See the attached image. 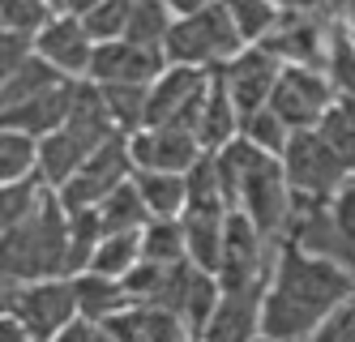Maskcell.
Masks as SVG:
<instances>
[{
	"instance_id": "6da1fadb",
	"label": "cell",
	"mask_w": 355,
	"mask_h": 342,
	"mask_svg": "<svg viewBox=\"0 0 355 342\" xmlns=\"http://www.w3.org/2000/svg\"><path fill=\"white\" fill-rule=\"evenodd\" d=\"M351 296H355L351 270L309 257L304 248L283 240L261 308V334L274 342H309L338 308L351 304Z\"/></svg>"
},
{
	"instance_id": "7a4b0ae2",
	"label": "cell",
	"mask_w": 355,
	"mask_h": 342,
	"mask_svg": "<svg viewBox=\"0 0 355 342\" xmlns=\"http://www.w3.org/2000/svg\"><path fill=\"white\" fill-rule=\"evenodd\" d=\"M218 159V176H223V193L227 205L266 235V244H274L278 235H291V214H295V193L287 184L283 159L248 146L244 137L236 146H227Z\"/></svg>"
},
{
	"instance_id": "3957f363",
	"label": "cell",
	"mask_w": 355,
	"mask_h": 342,
	"mask_svg": "<svg viewBox=\"0 0 355 342\" xmlns=\"http://www.w3.org/2000/svg\"><path fill=\"white\" fill-rule=\"evenodd\" d=\"M5 278L9 282H47L69 278V214L56 193L26 223L5 227Z\"/></svg>"
},
{
	"instance_id": "277c9868",
	"label": "cell",
	"mask_w": 355,
	"mask_h": 342,
	"mask_svg": "<svg viewBox=\"0 0 355 342\" xmlns=\"http://www.w3.org/2000/svg\"><path fill=\"white\" fill-rule=\"evenodd\" d=\"M244 51V39L223 5H193L175 13V26L163 43V56L175 69H223Z\"/></svg>"
},
{
	"instance_id": "5b68a950",
	"label": "cell",
	"mask_w": 355,
	"mask_h": 342,
	"mask_svg": "<svg viewBox=\"0 0 355 342\" xmlns=\"http://www.w3.org/2000/svg\"><path fill=\"white\" fill-rule=\"evenodd\" d=\"M5 317L21 325L35 342H56L78 321V291L73 278L47 282H5Z\"/></svg>"
},
{
	"instance_id": "8992f818",
	"label": "cell",
	"mask_w": 355,
	"mask_h": 342,
	"mask_svg": "<svg viewBox=\"0 0 355 342\" xmlns=\"http://www.w3.org/2000/svg\"><path fill=\"white\" fill-rule=\"evenodd\" d=\"M283 171H287L291 193L300 201H313V205H329L351 176L343 154L321 133H291V146L283 154Z\"/></svg>"
},
{
	"instance_id": "52a82bcc",
	"label": "cell",
	"mask_w": 355,
	"mask_h": 342,
	"mask_svg": "<svg viewBox=\"0 0 355 342\" xmlns=\"http://www.w3.org/2000/svg\"><path fill=\"white\" fill-rule=\"evenodd\" d=\"M334 86L321 69H295V65H283V77L274 86V99H270V112L283 120L291 133H317L325 124V116L334 112Z\"/></svg>"
},
{
	"instance_id": "ba28073f",
	"label": "cell",
	"mask_w": 355,
	"mask_h": 342,
	"mask_svg": "<svg viewBox=\"0 0 355 342\" xmlns=\"http://www.w3.org/2000/svg\"><path fill=\"white\" fill-rule=\"evenodd\" d=\"M206 99H210V69H175L171 65L150 86L146 128H184V133H197Z\"/></svg>"
},
{
	"instance_id": "9c48e42d",
	"label": "cell",
	"mask_w": 355,
	"mask_h": 342,
	"mask_svg": "<svg viewBox=\"0 0 355 342\" xmlns=\"http://www.w3.org/2000/svg\"><path fill=\"white\" fill-rule=\"evenodd\" d=\"M133 176H137V167H133V154H129V137L120 133V137H112L103 150H98L56 197L64 205V214H82V210H98L116 189H124Z\"/></svg>"
},
{
	"instance_id": "30bf717a",
	"label": "cell",
	"mask_w": 355,
	"mask_h": 342,
	"mask_svg": "<svg viewBox=\"0 0 355 342\" xmlns=\"http://www.w3.org/2000/svg\"><path fill=\"white\" fill-rule=\"evenodd\" d=\"M338 17H325L313 9H283L274 35L261 43L278 65H295V69H325V51H329V31Z\"/></svg>"
},
{
	"instance_id": "8fae6325",
	"label": "cell",
	"mask_w": 355,
	"mask_h": 342,
	"mask_svg": "<svg viewBox=\"0 0 355 342\" xmlns=\"http://www.w3.org/2000/svg\"><path fill=\"white\" fill-rule=\"evenodd\" d=\"M278 77H283V65H278L266 47H244L232 65H223V86L232 94L236 112H240V124L270 108Z\"/></svg>"
},
{
	"instance_id": "7c38bea8",
	"label": "cell",
	"mask_w": 355,
	"mask_h": 342,
	"mask_svg": "<svg viewBox=\"0 0 355 342\" xmlns=\"http://www.w3.org/2000/svg\"><path fill=\"white\" fill-rule=\"evenodd\" d=\"M129 154L137 171H155V176H189L206 159L197 133H184V128H141L129 137Z\"/></svg>"
},
{
	"instance_id": "4fadbf2b",
	"label": "cell",
	"mask_w": 355,
	"mask_h": 342,
	"mask_svg": "<svg viewBox=\"0 0 355 342\" xmlns=\"http://www.w3.org/2000/svg\"><path fill=\"white\" fill-rule=\"evenodd\" d=\"M167 56L163 51L137 47L129 39L116 43H98L94 47V65H90V82L94 86H155L167 73Z\"/></svg>"
},
{
	"instance_id": "5bb4252c",
	"label": "cell",
	"mask_w": 355,
	"mask_h": 342,
	"mask_svg": "<svg viewBox=\"0 0 355 342\" xmlns=\"http://www.w3.org/2000/svg\"><path fill=\"white\" fill-rule=\"evenodd\" d=\"M270 278L248 282V287H227L223 300H218L214 321H210V330H206L201 342H257L261 338V308H266Z\"/></svg>"
},
{
	"instance_id": "9a60e30c",
	"label": "cell",
	"mask_w": 355,
	"mask_h": 342,
	"mask_svg": "<svg viewBox=\"0 0 355 342\" xmlns=\"http://www.w3.org/2000/svg\"><path fill=\"white\" fill-rule=\"evenodd\" d=\"M35 51L52 65L56 73H64L69 82H82L90 77V65H94V39L86 35L82 17H69V13H56V22L35 39Z\"/></svg>"
},
{
	"instance_id": "2e32d148",
	"label": "cell",
	"mask_w": 355,
	"mask_h": 342,
	"mask_svg": "<svg viewBox=\"0 0 355 342\" xmlns=\"http://www.w3.org/2000/svg\"><path fill=\"white\" fill-rule=\"evenodd\" d=\"M78 86H82V82H60V86H52L47 94L21 103V108H13V112H5V128H13V133H26V137H35V142L60 133V128L73 120Z\"/></svg>"
},
{
	"instance_id": "e0dca14e",
	"label": "cell",
	"mask_w": 355,
	"mask_h": 342,
	"mask_svg": "<svg viewBox=\"0 0 355 342\" xmlns=\"http://www.w3.org/2000/svg\"><path fill=\"white\" fill-rule=\"evenodd\" d=\"M137 193L150 210L155 223H180L189 210V180L184 176H155V171H137L133 176Z\"/></svg>"
},
{
	"instance_id": "ac0fdd59",
	"label": "cell",
	"mask_w": 355,
	"mask_h": 342,
	"mask_svg": "<svg viewBox=\"0 0 355 342\" xmlns=\"http://www.w3.org/2000/svg\"><path fill=\"white\" fill-rule=\"evenodd\" d=\"M73 291H78V317L86 321H112L120 317L124 308H133L129 291H124V282H112V278H98V274H82L73 278Z\"/></svg>"
},
{
	"instance_id": "d6986e66",
	"label": "cell",
	"mask_w": 355,
	"mask_h": 342,
	"mask_svg": "<svg viewBox=\"0 0 355 342\" xmlns=\"http://www.w3.org/2000/svg\"><path fill=\"white\" fill-rule=\"evenodd\" d=\"M98 219H103V235H141L150 223H155L133 180L124 184V189H116L103 205H98Z\"/></svg>"
},
{
	"instance_id": "ffe728a7",
	"label": "cell",
	"mask_w": 355,
	"mask_h": 342,
	"mask_svg": "<svg viewBox=\"0 0 355 342\" xmlns=\"http://www.w3.org/2000/svg\"><path fill=\"white\" fill-rule=\"evenodd\" d=\"M329 86H334L338 99H355V35L347 17L334 22V31H329V51H325V69Z\"/></svg>"
},
{
	"instance_id": "44dd1931",
	"label": "cell",
	"mask_w": 355,
	"mask_h": 342,
	"mask_svg": "<svg viewBox=\"0 0 355 342\" xmlns=\"http://www.w3.org/2000/svg\"><path fill=\"white\" fill-rule=\"evenodd\" d=\"M60 82H69V77H64V73H56L43 56L26 60L17 73H9V77H5V112L21 108V103H31V99H39V94H47V90L60 86Z\"/></svg>"
},
{
	"instance_id": "7402d4cb",
	"label": "cell",
	"mask_w": 355,
	"mask_h": 342,
	"mask_svg": "<svg viewBox=\"0 0 355 342\" xmlns=\"http://www.w3.org/2000/svg\"><path fill=\"white\" fill-rule=\"evenodd\" d=\"M137 266H141V235H107V240L98 244V253H94V261H90L86 274L124 282Z\"/></svg>"
},
{
	"instance_id": "603a6c76",
	"label": "cell",
	"mask_w": 355,
	"mask_h": 342,
	"mask_svg": "<svg viewBox=\"0 0 355 342\" xmlns=\"http://www.w3.org/2000/svg\"><path fill=\"white\" fill-rule=\"evenodd\" d=\"M107 103V116L124 137L146 128V108H150V86H98Z\"/></svg>"
},
{
	"instance_id": "cb8c5ba5",
	"label": "cell",
	"mask_w": 355,
	"mask_h": 342,
	"mask_svg": "<svg viewBox=\"0 0 355 342\" xmlns=\"http://www.w3.org/2000/svg\"><path fill=\"white\" fill-rule=\"evenodd\" d=\"M141 261H150V266H180V261H189L184 227L180 223H150L141 231Z\"/></svg>"
},
{
	"instance_id": "d4e9b609",
	"label": "cell",
	"mask_w": 355,
	"mask_h": 342,
	"mask_svg": "<svg viewBox=\"0 0 355 342\" xmlns=\"http://www.w3.org/2000/svg\"><path fill=\"white\" fill-rule=\"evenodd\" d=\"M35 171H39V142L5 128V137H0V176H5V184L35 180Z\"/></svg>"
},
{
	"instance_id": "484cf974",
	"label": "cell",
	"mask_w": 355,
	"mask_h": 342,
	"mask_svg": "<svg viewBox=\"0 0 355 342\" xmlns=\"http://www.w3.org/2000/svg\"><path fill=\"white\" fill-rule=\"evenodd\" d=\"M240 137H244L248 146H257V150L274 154V159H283L287 146H291V128H287L283 120H278V116L266 108V112H257L252 120H244V124H240Z\"/></svg>"
},
{
	"instance_id": "4316f807",
	"label": "cell",
	"mask_w": 355,
	"mask_h": 342,
	"mask_svg": "<svg viewBox=\"0 0 355 342\" xmlns=\"http://www.w3.org/2000/svg\"><path fill=\"white\" fill-rule=\"evenodd\" d=\"M278 17H283V9H274V5H232V22H236L244 47H261L274 35Z\"/></svg>"
},
{
	"instance_id": "83f0119b",
	"label": "cell",
	"mask_w": 355,
	"mask_h": 342,
	"mask_svg": "<svg viewBox=\"0 0 355 342\" xmlns=\"http://www.w3.org/2000/svg\"><path fill=\"white\" fill-rule=\"evenodd\" d=\"M129 13H133V5H90L82 13V26L94 39V47L98 43H116V39H124V31H129Z\"/></svg>"
},
{
	"instance_id": "f1b7e54d",
	"label": "cell",
	"mask_w": 355,
	"mask_h": 342,
	"mask_svg": "<svg viewBox=\"0 0 355 342\" xmlns=\"http://www.w3.org/2000/svg\"><path fill=\"white\" fill-rule=\"evenodd\" d=\"M0 22H5V35H26V39H39L47 26L56 22V9H47V5H31V0H13V5L0 9Z\"/></svg>"
},
{
	"instance_id": "f546056e",
	"label": "cell",
	"mask_w": 355,
	"mask_h": 342,
	"mask_svg": "<svg viewBox=\"0 0 355 342\" xmlns=\"http://www.w3.org/2000/svg\"><path fill=\"white\" fill-rule=\"evenodd\" d=\"M39 51H35V39H26V35H5L0 39V69H5V77L9 73H17L26 60H35Z\"/></svg>"
},
{
	"instance_id": "4dcf8cb0",
	"label": "cell",
	"mask_w": 355,
	"mask_h": 342,
	"mask_svg": "<svg viewBox=\"0 0 355 342\" xmlns=\"http://www.w3.org/2000/svg\"><path fill=\"white\" fill-rule=\"evenodd\" d=\"M329 214H334V223L343 227V235L355 244V171L347 176V184L338 189V197L329 201Z\"/></svg>"
},
{
	"instance_id": "1f68e13d",
	"label": "cell",
	"mask_w": 355,
	"mask_h": 342,
	"mask_svg": "<svg viewBox=\"0 0 355 342\" xmlns=\"http://www.w3.org/2000/svg\"><path fill=\"white\" fill-rule=\"evenodd\" d=\"M309 342H355V312H351V304L347 308H338L334 317H329Z\"/></svg>"
},
{
	"instance_id": "d6a6232c",
	"label": "cell",
	"mask_w": 355,
	"mask_h": 342,
	"mask_svg": "<svg viewBox=\"0 0 355 342\" xmlns=\"http://www.w3.org/2000/svg\"><path fill=\"white\" fill-rule=\"evenodd\" d=\"M56 342H116L112 334H107V325H98V321H86V317H78Z\"/></svg>"
},
{
	"instance_id": "836d02e7",
	"label": "cell",
	"mask_w": 355,
	"mask_h": 342,
	"mask_svg": "<svg viewBox=\"0 0 355 342\" xmlns=\"http://www.w3.org/2000/svg\"><path fill=\"white\" fill-rule=\"evenodd\" d=\"M0 342H35V338L21 330V325H13V321L5 317V325H0Z\"/></svg>"
},
{
	"instance_id": "e575fe53",
	"label": "cell",
	"mask_w": 355,
	"mask_h": 342,
	"mask_svg": "<svg viewBox=\"0 0 355 342\" xmlns=\"http://www.w3.org/2000/svg\"><path fill=\"white\" fill-rule=\"evenodd\" d=\"M257 342H274V338H266V334H261V338H257Z\"/></svg>"
},
{
	"instance_id": "d590c367",
	"label": "cell",
	"mask_w": 355,
	"mask_h": 342,
	"mask_svg": "<svg viewBox=\"0 0 355 342\" xmlns=\"http://www.w3.org/2000/svg\"><path fill=\"white\" fill-rule=\"evenodd\" d=\"M351 312H355V296H351Z\"/></svg>"
}]
</instances>
